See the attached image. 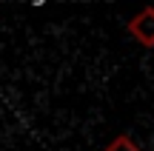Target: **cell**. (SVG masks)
Returning <instances> with one entry per match:
<instances>
[{"label": "cell", "instance_id": "obj_1", "mask_svg": "<svg viewBox=\"0 0 154 151\" xmlns=\"http://www.w3.org/2000/svg\"><path fill=\"white\" fill-rule=\"evenodd\" d=\"M128 34L137 37L146 49H151V46H154V9H151V6H146L137 17L128 20Z\"/></svg>", "mask_w": 154, "mask_h": 151}, {"label": "cell", "instance_id": "obj_2", "mask_svg": "<svg viewBox=\"0 0 154 151\" xmlns=\"http://www.w3.org/2000/svg\"><path fill=\"white\" fill-rule=\"evenodd\" d=\"M103 151H143V148H140L128 134H117V137H114V140H111Z\"/></svg>", "mask_w": 154, "mask_h": 151}]
</instances>
